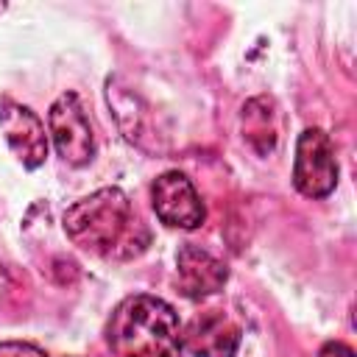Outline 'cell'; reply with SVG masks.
<instances>
[{
    "label": "cell",
    "instance_id": "cell-10",
    "mask_svg": "<svg viewBox=\"0 0 357 357\" xmlns=\"http://www.w3.org/2000/svg\"><path fill=\"white\" fill-rule=\"evenodd\" d=\"M106 98H109V106L114 109L117 126L126 134V139L139 142V137H142V103H139V98L126 92V86H120L112 78L106 84Z\"/></svg>",
    "mask_w": 357,
    "mask_h": 357
},
{
    "label": "cell",
    "instance_id": "cell-14",
    "mask_svg": "<svg viewBox=\"0 0 357 357\" xmlns=\"http://www.w3.org/2000/svg\"><path fill=\"white\" fill-rule=\"evenodd\" d=\"M3 8H6V6H3V3H0V11H3Z\"/></svg>",
    "mask_w": 357,
    "mask_h": 357
},
{
    "label": "cell",
    "instance_id": "cell-4",
    "mask_svg": "<svg viewBox=\"0 0 357 357\" xmlns=\"http://www.w3.org/2000/svg\"><path fill=\"white\" fill-rule=\"evenodd\" d=\"M47 126H50L53 145L67 165L84 167L92 162L95 137H92V126L84 112V103L75 92H64L53 100L47 112Z\"/></svg>",
    "mask_w": 357,
    "mask_h": 357
},
{
    "label": "cell",
    "instance_id": "cell-3",
    "mask_svg": "<svg viewBox=\"0 0 357 357\" xmlns=\"http://www.w3.org/2000/svg\"><path fill=\"white\" fill-rule=\"evenodd\" d=\"M293 184L307 198H326L337 184V159L332 139L321 128H304L296 139Z\"/></svg>",
    "mask_w": 357,
    "mask_h": 357
},
{
    "label": "cell",
    "instance_id": "cell-7",
    "mask_svg": "<svg viewBox=\"0 0 357 357\" xmlns=\"http://www.w3.org/2000/svg\"><path fill=\"white\" fill-rule=\"evenodd\" d=\"M240 337V326L220 310L201 312L181 329V343L192 357H234Z\"/></svg>",
    "mask_w": 357,
    "mask_h": 357
},
{
    "label": "cell",
    "instance_id": "cell-1",
    "mask_svg": "<svg viewBox=\"0 0 357 357\" xmlns=\"http://www.w3.org/2000/svg\"><path fill=\"white\" fill-rule=\"evenodd\" d=\"M67 237L103 259H131L145 251L151 234L120 187H103L64 212Z\"/></svg>",
    "mask_w": 357,
    "mask_h": 357
},
{
    "label": "cell",
    "instance_id": "cell-2",
    "mask_svg": "<svg viewBox=\"0 0 357 357\" xmlns=\"http://www.w3.org/2000/svg\"><path fill=\"white\" fill-rule=\"evenodd\" d=\"M109 349L114 357H181V321L156 296H128L109 321Z\"/></svg>",
    "mask_w": 357,
    "mask_h": 357
},
{
    "label": "cell",
    "instance_id": "cell-13",
    "mask_svg": "<svg viewBox=\"0 0 357 357\" xmlns=\"http://www.w3.org/2000/svg\"><path fill=\"white\" fill-rule=\"evenodd\" d=\"M8 290H11V279H8V271H6L3 265H0V304L6 301Z\"/></svg>",
    "mask_w": 357,
    "mask_h": 357
},
{
    "label": "cell",
    "instance_id": "cell-8",
    "mask_svg": "<svg viewBox=\"0 0 357 357\" xmlns=\"http://www.w3.org/2000/svg\"><path fill=\"white\" fill-rule=\"evenodd\" d=\"M229 279V268L209 251L187 243L176 254V282L187 298H206Z\"/></svg>",
    "mask_w": 357,
    "mask_h": 357
},
{
    "label": "cell",
    "instance_id": "cell-5",
    "mask_svg": "<svg viewBox=\"0 0 357 357\" xmlns=\"http://www.w3.org/2000/svg\"><path fill=\"white\" fill-rule=\"evenodd\" d=\"M151 201L156 218L173 229H198L206 218L201 195L195 192L192 181L178 170H167L153 181Z\"/></svg>",
    "mask_w": 357,
    "mask_h": 357
},
{
    "label": "cell",
    "instance_id": "cell-12",
    "mask_svg": "<svg viewBox=\"0 0 357 357\" xmlns=\"http://www.w3.org/2000/svg\"><path fill=\"white\" fill-rule=\"evenodd\" d=\"M318 357H354V351H351V346H346L340 340H332V343H324Z\"/></svg>",
    "mask_w": 357,
    "mask_h": 357
},
{
    "label": "cell",
    "instance_id": "cell-6",
    "mask_svg": "<svg viewBox=\"0 0 357 357\" xmlns=\"http://www.w3.org/2000/svg\"><path fill=\"white\" fill-rule=\"evenodd\" d=\"M0 131L11 148V153L22 162V167L36 170L47 159V134L45 123L28 106L17 100H0Z\"/></svg>",
    "mask_w": 357,
    "mask_h": 357
},
{
    "label": "cell",
    "instance_id": "cell-9",
    "mask_svg": "<svg viewBox=\"0 0 357 357\" xmlns=\"http://www.w3.org/2000/svg\"><path fill=\"white\" fill-rule=\"evenodd\" d=\"M243 137L257 153H268L276 145V123H273V103L268 98H254L243 106Z\"/></svg>",
    "mask_w": 357,
    "mask_h": 357
},
{
    "label": "cell",
    "instance_id": "cell-11",
    "mask_svg": "<svg viewBox=\"0 0 357 357\" xmlns=\"http://www.w3.org/2000/svg\"><path fill=\"white\" fill-rule=\"evenodd\" d=\"M0 357H47L39 346L22 343V340H3L0 343Z\"/></svg>",
    "mask_w": 357,
    "mask_h": 357
}]
</instances>
